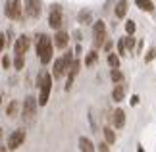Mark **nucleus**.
Instances as JSON below:
<instances>
[{"instance_id":"a211bd4d","label":"nucleus","mask_w":156,"mask_h":152,"mask_svg":"<svg viewBox=\"0 0 156 152\" xmlns=\"http://www.w3.org/2000/svg\"><path fill=\"white\" fill-rule=\"evenodd\" d=\"M114 129H116V127H104V129H102V133H104V139H106V141L108 143H110V144H114V143H116V133H114Z\"/></svg>"},{"instance_id":"412c9836","label":"nucleus","mask_w":156,"mask_h":152,"mask_svg":"<svg viewBox=\"0 0 156 152\" xmlns=\"http://www.w3.org/2000/svg\"><path fill=\"white\" fill-rule=\"evenodd\" d=\"M108 65L110 68H119V56H116L114 52L108 54Z\"/></svg>"},{"instance_id":"f8f14e48","label":"nucleus","mask_w":156,"mask_h":152,"mask_svg":"<svg viewBox=\"0 0 156 152\" xmlns=\"http://www.w3.org/2000/svg\"><path fill=\"white\" fill-rule=\"evenodd\" d=\"M125 93H127V87H125V83H116V87H114L112 90V98L116 100V102H122L125 98Z\"/></svg>"},{"instance_id":"bb28decb","label":"nucleus","mask_w":156,"mask_h":152,"mask_svg":"<svg viewBox=\"0 0 156 152\" xmlns=\"http://www.w3.org/2000/svg\"><path fill=\"white\" fill-rule=\"evenodd\" d=\"M10 65H12V62H10V58H8V56H2V68H4V69H8Z\"/></svg>"},{"instance_id":"6ab92c4d","label":"nucleus","mask_w":156,"mask_h":152,"mask_svg":"<svg viewBox=\"0 0 156 152\" xmlns=\"http://www.w3.org/2000/svg\"><path fill=\"white\" fill-rule=\"evenodd\" d=\"M110 79L114 83H122L123 81V73L119 71V68H112V71H110Z\"/></svg>"},{"instance_id":"9b49d317","label":"nucleus","mask_w":156,"mask_h":152,"mask_svg":"<svg viewBox=\"0 0 156 152\" xmlns=\"http://www.w3.org/2000/svg\"><path fill=\"white\" fill-rule=\"evenodd\" d=\"M68 41H69V35L66 33L64 29H58V33L54 35V46L66 48V46H68Z\"/></svg>"},{"instance_id":"7ed1b4c3","label":"nucleus","mask_w":156,"mask_h":152,"mask_svg":"<svg viewBox=\"0 0 156 152\" xmlns=\"http://www.w3.org/2000/svg\"><path fill=\"white\" fill-rule=\"evenodd\" d=\"M52 77L54 75L44 73V79L39 87V104L41 106H46V102H48V96H50V90H52Z\"/></svg>"},{"instance_id":"4468645a","label":"nucleus","mask_w":156,"mask_h":152,"mask_svg":"<svg viewBox=\"0 0 156 152\" xmlns=\"http://www.w3.org/2000/svg\"><path fill=\"white\" fill-rule=\"evenodd\" d=\"M125 14H127V0H119L116 4V8H114V16H116L118 19H123Z\"/></svg>"},{"instance_id":"aec40b11","label":"nucleus","mask_w":156,"mask_h":152,"mask_svg":"<svg viewBox=\"0 0 156 152\" xmlns=\"http://www.w3.org/2000/svg\"><path fill=\"white\" fill-rule=\"evenodd\" d=\"M14 68H16V69H23V68H25V56H23V54H16Z\"/></svg>"},{"instance_id":"f03ea898","label":"nucleus","mask_w":156,"mask_h":152,"mask_svg":"<svg viewBox=\"0 0 156 152\" xmlns=\"http://www.w3.org/2000/svg\"><path fill=\"white\" fill-rule=\"evenodd\" d=\"M4 14L8 16L10 19H21V17H23V4H21V0H6Z\"/></svg>"},{"instance_id":"b1692460","label":"nucleus","mask_w":156,"mask_h":152,"mask_svg":"<svg viewBox=\"0 0 156 152\" xmlns=\"http://www.w3.org/2000/svg\"><path fill=\"white\" fill-rule=\"evenodd\" d=\"M118 52H119V56H127V46H125V41L123 39H119L118 41Z\"/></svg>"},{"instance_id":"20e7f679","label":"nucleus","mask_w":156,"mask_h":152,"mask_svg":"<svg viewBox=\"0 0 156 152\" xmlns=\"http://www.w3.org/2000/svg\"><path fill=\"white\" fill-rule=\"evenodd\" d=\"M39 100L35 98V96H27L25 100H23V106H21V114H23V119L31 121L35 118V114H37V108H39Z\"/></svg>"},{"instance_id":"2eb2a0df","label":"nucleus","mask_w":156,"mask_h":152,"mask_svg":"<svg viewBox=\"0 0 156 152\" xmlns=\"http://www.w3.org/2000/svg\"><path fill=\"white\" fill-rule=\"evenodd\" d=\"M97 147H93V143H91V139H87V137H81L79 139V150L83 152H93Z\"/></svg>"},{"instance_id":"cd10ccee","label":"nucleus","mask_w":156,"mask_h":152,"mask_svg":"<svg viewBox=\"0 0 156 152\" xmlns=\"http://www.w3.org/2000/svg\"><path fill=\"white\" fill-rule=\"evenodd\" d=\"M6 44H8V41H6V35L2 33V35H0V48L6 50Z\"/></svg>"},{"instance_id":"c756f323","label":"nucleus","mask_w":156,"mask_h":152,"mask_svg":"<svg viewBox=\"0 0 156 152\" xmlns=\"http://www.w3.org/2000/svg\"><path fill=\"white\" fill-rule=\"evenodd\" d=\"M104 50H106V52H110V50H112V41H108L106 44H104Z\"/></svg>"},{"instance_id":"dca6fc26","label":"nucleus","mask_w":156,"mask_h":152,"mask_svg":"<svg viewBox=\"0 0 156 152\" xmlns=\"http://www.w3.org/2000/svg\"><path fill=\"white\" fill-rule=\"evenodd\" d=\"M17 110H20V102H17V100H12L10 104L6 106V115H8V118H16Z\"/></svg>"},{"instance_id":"5701e85b","label":"nucleus","mask_w":156,"mask_h":152,"mask_svg":"<svg viewBox=\"0 0 156 152\" xmlns=\"http://www.w3.org/2000/svg\"><path fill=\"white\" fill-rule=\"evenodd\" d=\"M123 41H125V46H127V50L133 52V50H135V39H133V35H127V37H123Z\"/></svg>"},{"instance_id":"ddd939ff","label":"nucleus","mask_w":156,"mask_h":152,"mask_svg":"<svg viewBox=\"0 0 156 152\" xmlns=\"http://www.w3.org/2000/svg\"><path fill=\"white\" fill-rule=\"evenodd\" d=\"M112 125L116 127V129H122V127L125 125V112L123 110L118 108V110L112 114Z\"/></svg>"},{"instance_id":"423d86ee","label":"nucleus","mask_w":156,"mask_h":152,"mask_svg":"<svg viewBox=\"0 0 156 152\" xmlns=\"http://www.w3.org/2000/svg\"><path fill=\"white\" fill-rule=\"evenodd\" d=\"M48 25L52 29H62L64 25V16H62V8L56 4V6H52V10H50V17H48Z\"/></svg>"},{"instance_id":"4be33fe9","label":"nucleus","mask_w":156,"mask_h":152,"mask_svg":"<svg viewBox=\"0 0 156 152\" xmlns=\"http://www.w3.org/2000/svg\"><path fill=\"white\" fill-rule=\"evenodd\" d=\"M97 60H98V54H97V50L89 52V56L85 58V65H87V68H91V65H93L94 62H97Z\"/></svg>"},{"instance_id":"a878e982","label":"nucleus","mask_w":156,"mask_h":152,"mask_svg":"<svg viewBox=\"0 0 156 152\" xmlns=\"http://www.w3.org/2000/svg\"><path fill=\"white\" fill-rule=\"evenodd\" d=\"M156 58V48H151L148 50V54L145 56V64H148V62H152V60Z\"/></svg>"},{"instance_id":"9d476101","label":"nucleus","mask_w":156,"mask_h":152,"mask_svg":"<svg viewBox=\"0 0 156 152\" xmlns=\"http://www.w3.org/2000/svg\"><path fill=\"white\" fill-rule=\"evenodd\" d=\"M29 46H31V39H29L27 35H21V37H17V41H16L14 50H16V54H23V56H25Z\"/></svg>"},{"instance_id":"1a4fd4ad","label":"nucleus","mask_w":156,"mask_h":152,"mask_svg":"<svg viewBox=\"0 0 156 152\" xmlns=\"http://www.w3.org/2000/svg\"><path fill=\"white\" fill-rule=\"evenodd\" d=\"M66 73H68V64H66V58H58L56 62H54V69H52V75L54 79H62Z\"/></svg>"},{"instance_id":"39448f33","label":"nucleus","mask_w":156,"mask_h":152,"mask_svg":"<svg viewBox=\"0 0 156 152\" xmlns=\"http://www.w3.org/2000/svg\"><path fill=\"white\" fill-rule=\"evenodd\" d=\"M93 44L94 48H98V46H102L104 44V41H106V23L100 19V21H94V25H93Z\"/></svg>"},{"instance_id":"f3484780","label":"nucleus","mask_w":156,"mask_h":152,"mask_svg":"<svg viewBox=\"0 0 156 152\" xmlns=\"http://www.w3.org/2000/svg\"><path fill=\"white\" fill-rule=\"evenodd\" d=\"M135 4H137V8L143 10V12H152L154 10L152 0H135Z\"/></svg>"},{"instance_id":"393cba45","label":"nucleus","mask_w":156,"mask_h":152,"mask_svg":"<svg viewBox=\"0 0 156 152\" xmlns=\"http://www.w3.org/2000/svg\"><path fill=\"white\" fill-rule=\"evenodd\" d=\"M125 31H127V35H133L135 33V21L133 19L125 21Z\"/></svg>"},{"instance_id":"c85d7f7f","label":"nucleus","mask_w":156,"mask_h":152,"mask_svg":"<svg viewBox=\"0 0 156 152\" xmlns=\"http://www.w3.org/2000/svg\"><path fill=\"white\" fill-rule=\"evenodd\" d=\"M97 148H98V150H104V152H106L108 148H110V143H108V141H104V143H100Z\"/></svg>"},{"instance_id":"6e6552de","label":"nucleus","mask_w":156,"mask_h":152,"mask_svg":"<svg viewBox=\"0 0 156 152\" xmlns=\"http://www.w3.org/2000/svg\"><path fill=\"white\" fill-rule=\"evenodd\" d=\"M43 12V2L41 0H25V14L29 17H39Z\"/></svg>"},{"instance_id":"f257e3e1","label":"nucleus","mask_w":156,"mask_h":152,"mask_svg":"<svg viewBox=\"0 0 156 152\" xmlns=\"http://www.w3.org/2000/svg\"><path fill=\"white\" fill-rule=\"evenodd\" d=\"M52 52H54V42L48 35H37V56L41 64H50L52 62Z\"/></svg>"},{"instance_id":"0eeeda50","label":"nucleus","mask_w":156,"mask_h":152,"mask_svg":"<svg viewBox=\"0 0 156 152\" xmlns=\"http://www.w3.org/2000/svg\"><path fill=\"white\" fill-rule=\"evenodd\" d=\"M25 131L23 129H17V131H14L12 135L8 137V148L10 150H16V148H20L23 143H25Z\"/></svg>"}]
</instances>
